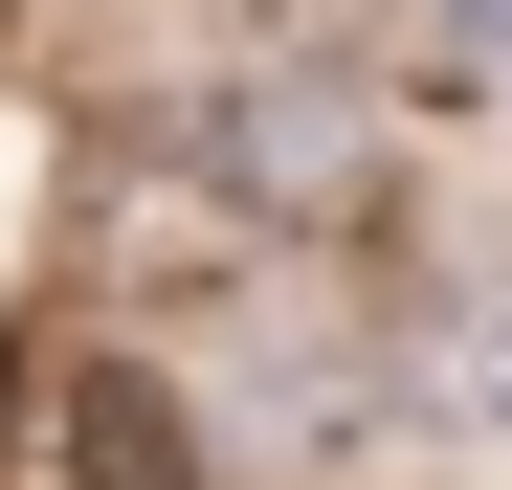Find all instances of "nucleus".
Returning <instances> with one entry per match:
<instances>
[{
    "label": "nucleus",
    "mask_w": 512,
    "mask_h": 490,
    "mask_svg": "<svg viewBox=\"0 0 512 490\" xmlns=\"http://www.w3.org/2000/svg\"><path fill=\"white\" fill-rule=\"evenodd\" d=\"M179 179L312 223V201H334V90H223V112H179Z\"/></svg>",
    "instance_id": "obj_2"
},
{
    "label": "nucleus",
    "mask_w": 512,
    "mask_h": 490,
    "mask_svg": "<svg viewBox=\"0 0 512 490\" xmlns=\"http://www.w3.org/2000/svg\"><path fill=\"white\" fill-rule=\"evenodd\" d=\"M0 23H23V0H0Z\"/></svg>",
    "instance_id": "obj_3"
},
{
    "label": "nucleus",
    "mask_w": 512,
    "mask_h": 490,
    "mask_svg": "<svg viewBox=\"0 0 512 490\" xmlns=\"http://www.w3.org/2000/svg\"><path fill=\"white\" fill-rule=\"evenodd\" d=\"M0 490H201V424H179V379L112 357V335H67L0 379Z\"/></svg>",
    "instance_id": "obj_1"
}]
</instances>
